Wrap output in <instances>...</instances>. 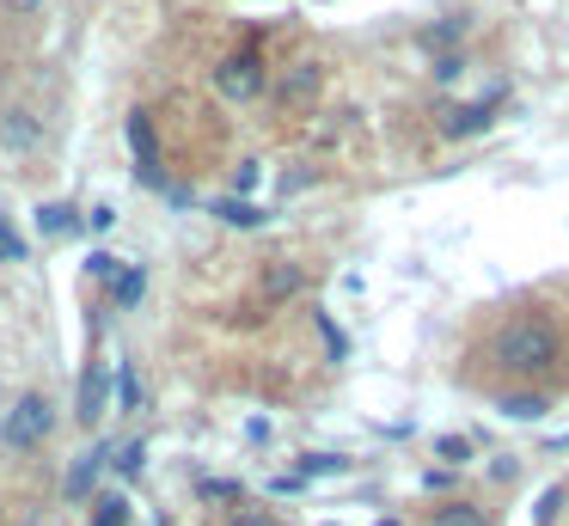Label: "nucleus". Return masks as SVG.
Instances as JSON below:
<instances>
[{
    "instance_id": "obj_20",
    "label": "nucleus",
    "mask_w": 569,
    "mask_h": 526,
    "mask_svg": "<svg viewBox=\"0 0 569 526\" xmlns=\"http://www.w3.org/2000/svg\"><path fill=\"white\" fill-rule=\"evenodd\" d=\"M141 465H148V440H129V447L117 453V472H123V477H141Z\"/></svg>"
},
{
    "instance_id": "obj_9",
    "label": "nucleus",
    "mask_w": 569,
    "mask_h": 526,
    "mask_svg": "<svg viewBox=\"0 0 569 526\" xmlns=\"http://www.w3.org/2000/svg\"><path fill=\"white\" fill-rule=\"evenodd\" d=\"M307 98H319V68H312V61H300V68L282 80V105L295 110V105H307Z\"/></svg>"
},
{
    "instance_id": "obj_1",
    "label": "nucleus",
    "mask_w": 569,
    "mask_h": 526,
    "mask_svg": "<svg viewBox=\"0 0 569 526\" xmlns=\"http://www.w3.org/2000/svg\"><path fill=\"white\" fill-rule=\"evenodd\" d=\"M496 367H508V374H551L557 361H563V325H557L551 312H515L502 330H496Z\"/></svg>"
},
{
    "instance_id": "obj_10",
    "label": "nucleus",
    "mask_w": 569,
    "mask_h": 526,
    "mask_svg": "<svg viewBox=\"0 0 569 526\" xmlns=\"http://www.w3.org/2000/svg\"><path fill=\"white\" fill-rule=\"evenodd\" d=\"M214 215H221L227 227H263V220H270L258 202H246V196H221V202H214Z\"/></svg>"
},
{
    "instance_id": "obj_16",
    "label": "nucleus",
    "mask_w": 569,
    "mask_h": 526,
    "mask_svg": "<svg viewBox=\"0 0 569 526\" xmlns=\"http://www.w3.org/2000/svg\"><path fill=\"white\" fill-rule=\"evenodd\" d=\"M136 514H129V496H104L99 514H92V526H129Z\"/></svg>"
},
{
    "instance_id": "obj_12",
    "label": "nucleus",
    "mask_w": 569,
    "mask_h": 526,
    "mask_svg": "<svg viewBox=\"0 0 569 526\" xmlns=\"http://www.w3.org/2000/svg\"><path fill=\"white\" fill-rule=\"evenodd\" d=\"M104 459H111V447H92L87 459H80L74 472H68V496H87V489H92V477L104 472Z\"/></svg>"
},
{
    "instance_id": "obj_11",
    "label": "nucleus",
    "mask_w": 569,
    "mask_h": 526,
    "mask_svg": "<svg viewBox=\"0 0 569 526\" xmlns=\"http://www.w3.org/2000/svg\"><path fill=\"white\" fill-rule=\"evenodd\" d=\"M429 526H490V514L478 502H447V508L429 514Z\"/></svg>"
},
{
    "instance_id": "obj_19",
    "label": "nucleus",
    "mask_w": 569,
    "mask_h": 526,
    "mask_svg": "<svg viewBox=\"0 0 569 526\" xmlns=\"http://www.w3.org/2000/svg\"><path fill=\"white\" fill-rule=\"evenodd\" d=\"M563 496H569L563 484H551V489H545V496H539V508H532V526H551V520H557V508H563Z\"/></svg>"
},
{
    "instance_id": "obj_14",
    "label": "nucleus",
    "mask_w": 569,
    "mask_h": 526,
    "mask_svg": "<svg viewBox=\"0 0 569 526\" xmlns=\"http://www.w3.org/2000/svg\"><path fill=\"white\" fill-rule=\"evenodd\" d=\"M38 227L50 232V239H62V232H74L80 227V215L68 202H50V208H38Z\"/></svg>"
},
{
    "instance_id": "obj_26",
    "label": "nucleus",
    "mask_w": 569,
    "mask_h": 526,
    "mask_svg": "<svg viewBox=\"0 0 569 526\" xmlns=\"http://www.w3.org/2000/svg\"><path fill=\"white\" fill-rule=\"evenodd\" d=\"M87 264H92V276H104V281H111V276H117V257H111V251H92V257H87Z\"/></svg>"
},
{
    "instance_id": "obj_23",
    "label": "nucleus",
    "mask_w": 569,
    "mask_h": 526,
    "mask_svg": "<svg viewBox=\"0 0 569 526\" xmlns=\"http://www.w3.org/2000/svg\"><path fill=\"white\" fill-rule=\"evenodd\" d=\"M221 526H282L276 514H263V508H239V514H227Z\"/></svg>"
},
{
    "instance_id": "obj_21",
    "label": "nucleus",
    "mask_w": 569,
    "mask_h": 526,
    "mask_svg": "<svg viewBox=\"0 0 569 526\" xmlns=\"http://www.w3.org/2000/svg\"><path fill=\"white\" fill-rule=\"evenodd\" d=\"M435 453H441V459H453V465H466L471 459V440L466 435H441V440H435Z\"/></svg>"
},
{
    "instance_id": "obj_8",
    "label": "nucleus",
    "mask_w": 569,
    "mask_h": 526,
    "mask_svg": "<svg viewBox=\"0 0 569 526\" xmlns=\"http://www.w3.org/2000/svg\"><path fill=\"white\" fill-rule=\"evenodd\" d=\"M0 141L19 147V153H31V147L43 141V129H38V117H31V110H7V122H0Z\"/></svg>"
},
{
    "instance_id": "obj_13",
    "label": "nucleus",
    "mask_w": 569,
    "mask_h": 526,
    "mask_svg": "<svg viewBox=\"0 0 569 526\" xmlns=\"http://www.w3.org/2000/svg\"><path fill=\"white\" fill-rule=\"evenodd\" d=\"M545 410H551V404H545L539 391H515V398H502V416H515V423H539Z\"/></svg>"
},
{
    "instance_id": "obj_2",
    "label": "nucleus",
    "mask_w": 569,
    "mask_h": 526,
    "mask_svg": "<svg viewBox=\"0 0 569 526\" xmlns=\"http://www.w3.org/2000/svg\"><path fill=\"white\" fill-rule=\"evenodd\" d=\"M263 86H270V68H263L258 49H239V56H227L221 68H214V92L233 98V105H251V98H263Z\"/></svg>"
},
{
    "instance_id": "obj_5",
    "label": "nucleus",
    "mask_w": 569,
    "mask_h": 526,
    "mask_svg": "<svg viewBox=\"0 0 569 526\" xmlns=\"http://www.w3.org/2000/svg\"><path fill=\"white\" fill-rule=\"evenodd\" d=\"M129 141H136L141 178H148V183H160V147H153V117H148V110H136V117H129Z\"/></svg>"
},
{
    "instance_id": "obj_18",
    "label": "nucleus",
    "mask_w": 569,
    "mask_h": 526,
    "mask_svg": "<svg viewBox=\"0 0 569 526\" xmlns=\"http://www.w3.org/2000/svg\"><path fill=\"white\" fill-rule=\"evenodd\" d=\"M331 472H349V459H337V453H307L300 459V477H331Z\"/></svg>"
},
{
    "instance_id": "obj_7",
    "label": "nucleus",
    "mask_w": 569,
    "mask_h": 526,
    "mask_svg": "<svg viewBox=\"0 0 569 526\" xmlns=\"http://www.w3.org/2000/svg\"><path fill=\"white\" fill-rule=\"evenodd\" d=\"M300 281H307V276H300V264H270V269H263V281H258V288H263V306L295 300V294H300Z\"/></svg>"
},
{
    "instance_id": "obj_3",
    "label": "nucleus",
    "mask_w": 569,
    "mask_h": 526,
    "mask_svg": "<svg viewBox=\"0 0 569 526\" xmlns=\"http://www.w3.org/2000/svg\"><path fill=\"white\" fill-rule=\"evenodd\" d=\"M50 423H56V410H50V398H38V391H26V398L7 410V447H43V435H50Z\"/></svg>"
},
{
    "instance_id": "obj_28",
    "label": "nucleus",
    "mask_w": 569,
    "mask_h": 526,
    "mask_svg": "<svg viewBox=\"0 0 569 526\" xmlns=\"http://www.w3.org/2000/svg\"><path fill=\"white\" fill-rule=\"evenodd\" d=\"M13 7H19V12H38V0H13Z\"/></svg>"
},
{
    "instance_id": "obj_27",
    "label": "nucleus",
    "mask_w": 569,
    "mask_h": 526,
    "mask_svg": "<svg viewBox=\"0 0 569 526\" xmlns=\"http://www.w3.org/2000/svg\"><path fill=\"white\" fill-rule=\"evenodd\" d=\"M459 68H466V61H459V56H441V61H435V80H453Z\"/></svg>"
},
{
    "instance_id": "obj_25",
    "label": "nucleus",
    "mask_w": 569,
    "mask_h": 526,
    "mask_svg": "<svg viewBox=\"0 0 569 526\" xmlns=\"http://www.w3.org/2000/svg\"><path fill=\"white\" fill-rule=\"evenodd\" d=\"M233 190H239V196H246V190H258V166H251V159L233 171Z\"/></svg>"
},
{
    "instance_id": "obj_29",
    "label": "nucleus",
    "mask_w": 569,
    "mask_h": 526,
    "mask_svg": "<svg viewBox=\"0 0 569 526\" xmlns=\"http://www.w3.org/2000/svg\"><path fill=\"white\" fill-rule=\"evenodd\" d=\"M380 526H398V520H380Z\"/></svg>"
},
{
    "instance_id": "obj_15",
    "label": "nucleus",
    "mask_w": 569,
    "mask_h": 526,
    "mask_svg": "<svg viewBox=\"0 0 569 526\" xmlns=\"http://www.w3.org/2000/svg\"><path fill=\"white\" fill-rule=\"evenodd\" d=\"M141 288H148V281H141V269H117V276H111L117 306H136V300H141Z\"/></svg>"
},
{
    "instance_id": "obj_4",
    "label": "nucleus",
    "mask_w": 569,
    "mask_h": 526,
    "mask_svg": "<svg viewBox=\"0 0 569 526\" xmlns=\"http://www.w3.org/2000/svg\"><path fill=\"white\" fill-rule=\"evenodd\" d=\"M490 110H496V92H490V98H478V105H459V110H447V117H441V135H453V141H466V135L490 129Z\"/></svg>"
},
{
    "instance_id": "obj_24",
    "label": "nucleus",
    "mask_w": 569,
    "mask_h": 526,
    "mask_svg": "<svg viewBox=\"0 0 569 526\" xmlns=\"http://www.w3.org/2000/svg\"><path fill=\"white\" fill-rule=\"evenodd\" d=\"M0 257H7V264H26V239H13L7 220H0Z\"/></svg>"
},
{
    "instance_id": "obj_17",
    "label": "nucleus",
    "mask_w": 569,
    "mask_h": 526,
    "mask_svg": "<svg viewBox=\"0 0 569 526\" xmlns=\"http://www.w3.org/2000/svg\"><path fill=\"white\" fill-rule=\"evenodd\" d=\"M117 404H123V410H141V379H136V367H117Z\"/></svg>"
},
{
    "instance_id": "obj_22",
    "label": "nucleus",
    "mask_w": 569,
    "mask_h": 526,
    "mask_svg": "<svg viewBox=\"0 0 569 526\" xmlns=\"http://www.w3.org/2000/svg\"><path fill=\"white\" fill-rule=\"evenodd\" d=\"M202 502H239V484H227V477H202Z\"/></svg>"
},
{
    "instance_id": "obj_6",
    "label": "nucleus",
    "mask_w": 569,
    "mask_h": 526,
    "mask_svg": "<svg viewBox=\"0 0 569 526\" xmlns=\"http://www.w3.org/2000/svg\"><path fill=\"white\" fill-rule=\"evenodd\" d=\"M104 386H111V379H104V367L99 361H92L87 367V374H80V404H74V416H80V423H99V416H104Z\"/></svg>"
}]
</instances>
